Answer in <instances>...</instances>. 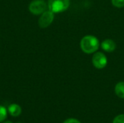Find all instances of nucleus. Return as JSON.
I'll return each mask as SVG.
<instances>
[{
  "label": "nucleus",
  "instance_id": "f257e3e1",
  "mask_svg": "<svg viewBox=\"0 0 124 123\" xmlns=\"http://www.w3.org/2000/svg\"><path fill=\"white\" fill-rule=\"evenodd\" d=\"M81 48L86 54H92L95 52L100 47L99 40L94 36L88 35L82 38L81 41Z\"/></svg>",
  "mask_w": 124,
  "mask_h": 123
},
{
  "label": "nucleus",
  "instance_id": "f03ea898",
  "mask_svg": "<svg viewBox=\"0 0 124 123\" xmlns=\"http://www.w3.org/2000/svg\"><path fill=\"white\" fill-rule=\"evenodd\" d=\"M48 8L54 13L65 11L70 6V0H48Z\"/></svg>",
  "mask_w": 124,
  "mask_h": 123
},
{
  "label": "nucleus",
  "instance_id": "7ed1b4c3",
  "mask_svg": "<svg viewBox=\"0 0 124 123\" xmlns=\"http://www.w3.org/2000/svg\"><path fill=\"white\" fill-rule=\"evenodd\" d=\"M54 13L49 9L44 12L41 14V17L38 21L39 27L41 28H45L49 26L54 20Z\"/></svg>",
  "mask_w": 124,
  "mask_h": 123
},
{
  "label": "nucleus",
  "instance_id": "20e7f679",
  "mask_svg": "<svg viewBox=\"0 0 124 123\" xmlns=\"http://www.w3.org/2000/svg\"><path fill=\"white\" fill-rule=\"evenodd\" d=\"M46 2L44 0H34L29 5V10L33 14H41L46 11Z\"/></svg>",
  "mask_w": 124,
  "mask_h": 123
},
{
  "label": "nucleus",
  "instance_id": "39448f33",
  "mask_svg": "<svg viewBox=\"0 0 124 123\" xmlns=\"http://www.w3.org/2000/svg\"><path fill=\"white\" fill-rule=\"evenodd\" d=\"M92 63L96 68L102 69L108 64L107 57L102 52H97L92 57Z\"/></svg>",
  "mask_w": 124,
  "mask_h": 123
},
{
  "label": "nucleus",
  "instance_id": "423d86ee",
  "mask_svg": "<svg viewBox=\"0 0 124 123\" xmlns=\"http://www.w3.org/2000/svg\"><path fill=\"white\" fill-rule=\"evenodd\" d=\"M102 49L107 52H112L116 48V44L114 41L111 39H105L101 43Z\"/></svg>",
  "mask_w": 124,
  "mask_h": 123
},
{
  "label": "nucleus",
  "instance_id": "0eeeda50",
  "mask_svg": "<svg viewBox=\"0 0 124 123\" xmlns=\"http://www.w3.org/2000/svg\"><path fill=\"white\" fill-rule=\"evenodd\" d=\"M8 112L9 113L13 116V117H17L19 116L21 112H22V109L21 107L16 104H12L8 107Z\"/></svg>",
  "mask_w": 124,
  "mask_h": 123
},
{
  "label": "nucleus",
  "instance_id": "6e6552de",
  "mask_svg": "<svg viewBox=\"0 0 124 123\" xmlns=\"http://www.w3.org/2000/svg\"><path fill=\"white\" fill-rule=\"evenodd\" d=\"M115 92L119 98L124 99V82H119L116 84Z\"/></svg>",
  "mask_w": 124,
  "mask_h": 123
},
{
  "label": "nucleus",
  "instance_id": "1a4fd4ad",
  "mask_svg": "<svg viewBox=\"0 0 124 123\" xmlns=\"http://www.w3.org/2000/svg\"><path fill=\"white\" fill-rule=\"evenodd\" d=\"M7 109L0 105V123L3 122L6 118H7Z\"/></svg>",
  "mask_w": 124,
  "mask_h": 123
},
{
  "label": "nucleus",
  "instance_id": "9d476101",
  "mask_svg": "<svg viewBox=\"0 0 124 123\" xmlns=\"http://www.w3.org/2000/svg\"><path fill=\"white\" fill-rule=\"evenodd\" d=\"M112 4L114 7L121 8L124 7V0H111Z\"/></svg>",
  "mask_w": 124,
  "mask_h": 123
},
{
  "label": "nucleus",
  "instance_id": "9b49d317",
  "mask_svg": "<svg viewBox=\"0 0 124 123\" xmlns=\"http://www.w3.org/2000/svg\"><path fill=\"white\" fill-rule=\"evenodd\" d=\"M113 123H124V114L119 115L116 117Z\"/></svg>",
  "mask_w": 124,
  "mask_h": 123
},
{
  "label": "nucleus",
  "instance_id": "f8f14e48",
  "mask_svg": "<svg viewBox=\"0 0 124 123\" xmlns=\"http://www.w3.org/2000/svg\"><path fill=\"white\" fill-rule=\"evenodd\" d=\"M63 123H81V122L76 119H74V118H70V119H68L66 120Z\"/></svg>",
  "mask_w": 124,
  "mask_h": 123
},
{
  "label": "nucleus",
  "instance_id": "ddd939ff",
  "mask_svg": "<svg viewBox=\"0 0 124 123\" xmlns=\"http://www.w3.org/2000/svg\"><path fill=\"white\" fill-rule=\"evenodd\" d=\"M12 123V122H10V121H5L4 123Z\"/></svg>",
  "mask_w": 124,
  "mask_h": 123
},
{
  "label": "nucleus",
  "instance_id": "4468645a",
  "mask_svg": "<svg viewBox=\"0 0 124 123\" xmlns=\"http://www.w3.org/2000/svg\"></svg>",
  "mask_w": 124,
  "mask_h": 123
}]
</instances>
